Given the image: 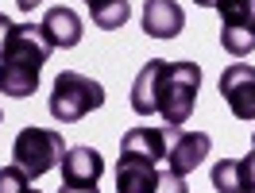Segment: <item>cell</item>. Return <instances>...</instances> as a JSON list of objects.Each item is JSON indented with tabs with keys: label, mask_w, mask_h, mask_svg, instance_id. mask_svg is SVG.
I'll list each match as a JSON object with an SVG mask.
<instances>
[{
	"label": "cell",
	"mask_w": 255,
	"mask_h": 193,
	"mask_svg": "<svg viewBox=\"0 0 255 193\" xmlns=\"http://www.w3.org/2000/svg\"><path fill=\"white\" fill-rule=\"evenodd\" d=\"M197 93H201V66L197 62H162V58H151V62L135 74L131 81V112L135 116H162V124L170 128H182L193 116V104H197Z\"/></svg>",
	"instance_id": "6da1fadb"
},
{
	"label": "cell",
	"mask_w": 255,
	"mask_h": 193,
	"mask_svg": "<svg viewBox=\"0 0 255 193\" xmlns=\"http://www.w3.org/2000/svg\"><path fill=\"white\" fill-rule=\"evenodd\" d=\"M50 39L43 23H16L12 39L0 54V93L12 100H27L39 89V74L50 58Z\"/></svg>",
	"instance_id": "7a4b0ae2"
},
{
	"label": "cell",
	"mask_w": 255,
	"mask_h": 193,
	"mask_svg": "<svg viewBox=\"0 0 255 193\" xmlns=\"http://www.w3.org/2000/svg\"><path fill=\"white\" fill-rule=\"evenodd\" d=\"M105 104V85L93 81L89 74H78V70H62L54 78V89H50V116L58 124H78L85 116Z\"/></svg>",
	"instance_id": "3957f363"
},
{
	"label": "cell",
	"mask_w": 255,
	"mask_h": 193,
	"mask_svg": "<svg viewBox=\"0 0 255 193\" xmlns=\"http://www.w3.org/2000/svg\"><path fill=\"white\" fill-rule=\"evenodd\" d=\"M66 155V139L54 128H19L16 143H12V159L27 178L50 174Z\"/></svg>",
	"instance_id": "277c9868"
},
{
	"label": "cell",
	"mask_w": 255,
	"mask_h": 193,
	"mask_svg": "<svg viewBox=\"0 0 255 193\" xmlns=\"http://www.w3.org/2000/svg\"><path fill=\"white\" fill-rule=\"evenodd\" d=\"M221 12V47L232 58L255 50V0H217Z\"/></svg>",
	"instance_id": "5b68a950"
},
{
	"label": "cell",
	"mask_w": 255,
	"mask_h": 193,
	"mask_svg": "<svg viewBox=\"0 0 255 193\" xmlns=\"http://www.w3.org/2000/svg\"><path fill=\"white\" fill-rule=\"evenodd\" d=\"M162 174L166 170H162L159 159L120 151V162H116V193H159Z\"/></svg>",
	"instance_id": "8992f818"
},
{
	"label": "cell",
	"mask_w": 255,
	"mask_h": 193,
	"mask_svg": "<svg viewBox=\"0 0 255 193\" xmlns=\"http://www.w3.org/2000/svg\"><path fill=\"white\" fill-rule=\"evenodd\" d=\"M221 96L236 120H255V66L236 62L221 74Z\"/></svg>",
	"instance_id": "52a82bcc"
},
{
	"label": "cell",
	"mask_w": 255,
	"mask_h": 193,
	"mask_svg": "<svg viewBox=\"0 0 255 193\" xmlns=\"http://www.w3.org/2000/svg\"><path fill=\"white\" fill-rule=\"evenodd\" d=\"M209 151H213V139H209L205 131H182L178 128L174 139H170V151H166V170L186 178L209 159Z\"/></svg>",
	"instance_id": "ba28073f"
},
{
	"label": "cell",
	"mask_w": 255,
	"mask_h": 193,
	"mask_svg": "<svg viewBox=\"0 0 255 193\" xmlns=\"http://www.w3.org/2000/svg\"><path fill=\"white\" fill-rule=\"evenodd\" d=\"M62 182L66 186H97L105 174V159L97 147H66L62 155Z\"/></svg>",
	"instance_id": "9c48e42d"
},
{
	"label": "cell",
	"mask_w": 255,
	"mask_h": 193,
	"mask_svg": "<svg viewBox=\"0 0 255 193\" xmlns=\"http://www.w3.org/2000/svg\"><path fill=\"white\" fill-rule=\"evenodd\" d=\"M213 190L217 193H255V151L244 159H221L213 166Z\"/></svg>",
	"instance_id": "30bf717a"
},
{
	"label": "cell",
	"mask_w": 255,
	"mask_h": 193,
	"mask_svg": "<svg viewBox=\"0 0 255 193\" xmlns=\"http://www.w3.org/2000/svg\"><path fill=\"white\" fill-rule=\"evenodd\" d=\"M139 23H143V35H151V39H174L186 27V16L174 0H147Z\"/></svg>",
	"instance_id": "8fae6325"
},
{
	"label": "cell",
	"mask_w": 255,
	"mask_h": 193,
	"mask_svg": "<svg viewBox=\"0 0 255 193\" xmlns=\"http://www.w3.org/2000/svg\"><path fill=\"white\" fill-rule=\"evenodd\" d=\"M43 31H47L50 47L58 50H70L81 43V16L74 8H47V16H43Z\"/></svg>",
	"instance_id": "7c38bea8"
},
{
	"label": "cell",
	"mask_w": 255,
	"mask_h": 193,
	"mask_svg": "<svg viewBox=\"0 0 255 193\" xmlns=\"http://www.w3.org/2000/svg\"><path fill=\"white\" fill-rule=\"evenodd\" d=\"M131 16V4L128 0H89V19H93L101 31H120Z\"/></svg>",
	"instance_id": "4fadbf2b"
},
{
	"label": "cell",
	"mask_w": 255,
	"mask_h": 193,
	"mask_svg": "<svg viewBox=\"0 0 255 193\" xmlns=\"http://www.w3.org/2000/svg\"><path fill=\"white\" fill-rule=\"evenodd\" d=\"M0 193H31V178L23 174L16 162L0 166Z\"/></svg>",
	"instance_id": "5bb4252c"
},
{
	"label": "cell",
	"mask_w": 255,
	"mask_h": 193,
	"mask_svg": "<svg viewBox=\"0 0 255 193\" xmlns=\"http://www.w3.org/2000/svg\"><path fill=\"white\" fill-rule=\"evenodd\" d=\"M12 27H16V23L0 12V54H4V47H8V39H12Z\"/></svg>",
	"instance_id": "9a60e30c"
},
{
	"label": "cell",
	"mask_w": 255,
	"mask_h": 193,
	"mask_svg": "<svg viewBox=\"0 0 255 193\" xmlns=\"http://www.w3.org/2000/svg\"><path fill=\"white\" fill-rule=\"evenodd\" d=\"M58 193H97V186H66L62 182V190Z\"/></svg>",
	"instance_id": "2e32d148"
},
{
	"label": "cell",
	"mask_w": 255,
	"mask_h": 193,
	"mask_svg": "<svg viewBox=\"0 0 255 193\" xmlns=\"http://www.w3.org/2000/svg\"><path fill=\"white\" fill-rule=\"evenodd\" d=\"M39 4H43V0H16V8H19V12H35Z\"/></svg>",
	"instance_id": "e0dca14e"
},
{
	"label": "cell",
	"mask_w": 255,
	"mask_h": 193,
	"mask_svg": "<svg viewBox=\"0 0 255 193\" xmlns=\"http://www.w3.org/2000/svg\"><path fill=\"white\" fill-rule=\"evenodd\" d=\"M193 4H201V8H217V0H193Z\"/></svg>",
	"instance_id": "ac0fdd59"
},
{
	"label": "cell",
	"mask_w": 255,
	"mask_h": 193,
	"mask_svg": "<svg viewBox=\"0 0 255 193\" xmlns=\"http://www.w3.org/2000/svg\"><path fill=\"white\" fill-rule=\"evenodd\" d=\"M174 193H190V190H186V186H182V190H174Z\"/></svg>",
	"instance_id": "d6986e66"
},
{
	"label": "cell",
	"mask_w": 255,
	"mask_h": 193,
	"mask_svg": "<svg viewBox=\"0 0 255 193\" xmlns=\"http://www.w3.org/2000/svg\"><path fill=\"white\" fill-rule=\"evenodd\" d=\"M252 151H255V139H252Z\"/></svg>",
	"instance_id": "ffe728a7"
},
{
	"label": "cell",
	"mask_w": 255,
	"mask_h": 193,
	"mask_svg": "<svg viewBox=\"0 0 255 193\" xmlns=\"http://www.w3.org/2000/svg\"><path fill=\"white\" fill-rule=\"evenodd\" d=\"M31 193H39V190H31Z\"/></svg>",
	"instance_id": "44dd1931"
},
{
	"label": "cell",
	"mask_w": 255,
	"mask_h": 193,
	"mask_svg": "<svg viewBox=\"0 0 255 193\" xmlns=\"http://www.w3.org/2000/svg\"><path fill=\"white\" fill-rule=\"evenodd\" d=\"M85 4H89V0H85Z\"/></svg>",
	"instance_id": "7402d4cb"
}]
</instances>
